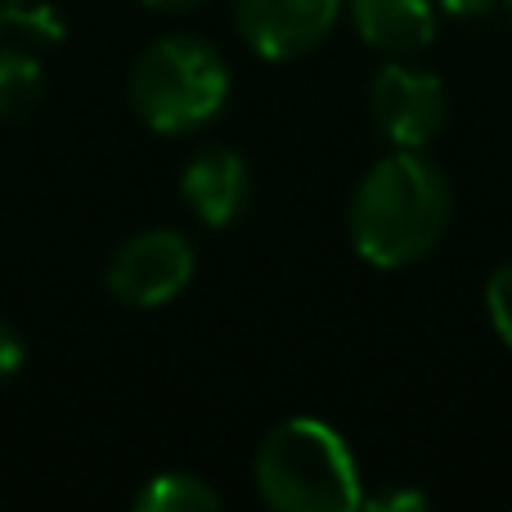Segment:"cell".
Segmentation results:
<instances>
[{
    "label": "cell",
    "instance_id": "6da1fadb",
    "mask_svg": "<svg viewBox=\"0 0 512 512\" xmlns=\"http://www.w3.org/2000/svg\"><path fill=\"white\" fill-rule=\"evenodd\" d=\"M450 225V180L423 149H391L360 176L346 207V234L373 270L418 265Z\"/></svg>",
    "mask_w": 512,
    "mask_h": 512
},
{
    "label": "cell",
    "instance_id": "7a4b0ae2",
    "mask_svg": "<svg viewBox=\"0 0 512 512\" xmlns=\"http://www.w3.org/2000/svg\"><path fill=\"white\" fill-rule=\"evenodd\" d=\"M252 477L279 512H355L364 504L360 463L324 418H283L256 450Z\"/></svg>",
    "mask_w": 512,
    "mask_h": 512
},
{
    "label": "cell",
    "instance_id": "3957f363",
    "mask_svg": "<svg viewBox=\"0 0 512 512\" xmlns=\"http://www.w3.org/2000/svg\"><path fill=\"white\" fill-rule=\"evenodd\" d=\"M230 99V63L207 36H162L131 68V108L158 135L207 126Z\"/></svg>",
    "mask_w": 512,
    "mask_h": 512
},
{
    "label": "cell",
    "instance_id": "277c9868",
    "mask_svg": "<svg viewBox=\"0 0 512 512\" xmlns=\"http://www.w3.org/2000/svg\"><path fill=\"white\" fill-rule=\"evenodd\" d=\"M369 113L391 149H432L445 131L450 99L441 77L414 68L409 59H387L369 86Z\"/></svg>",
    "mask_w": 512,
    "mask_h": 512
},
{
    "label": "cell",
    "instance_id": "5b68a950",
    "mask_svg": "<svg viewBox=\"0 0 512 512\" xmlns=\"http://www.w3.org/2000/svg\"><path fill=\"white\" fill-rule=\"evenodd\" d=\"M194 265V243L180 230H140L108 261V292L135 310L167 306L189 288Z\"/></svg>",
    "mask_w": 512,
    "mask_h": 512
},
{
    "label": "cell",
    "instance_id": "8992f818",
    "mask_svg": "<svg viewBox=\"0 0 512 512\" xmlns=\"http://www.w3.org/2000/svg\"><path fill=\"white\" fill-rule=\"evenodd\" d=\"M346 0H239L234 23L252 54L270 63H288L319 50L337 27Z\"/></svg>",
    "mask_w": 512,
    "mask_h": 512
},
{
    "label": "cell",
    "instance_id": "52a82bcc",
    "mask_svg": "<svg viewBox=\"0 0 512 512\" xmlns=\"http://www.w3.org/2000/svg\"><path fill=\"white\" fill-rule=\"evenodd\" d=\"M180 194L185 207L212 230H225L243 216L252 198V171L243 162V153L225 149V144H207L180 171Z\"/></svg>",
    "mask_w": 512,
    "mask_h": 512
},
{
    "label": "cell",
    "instance_id": "ba28073f",
    "mask_svg": "<svg viewBox=\"0 0 512 512\" xmlns=\"http://www.w3.org/2000/svg\"><path fill=\"white\" fill-rule=\"evenodd\" d=\"M355 36L387 59H414L436 41V0H346Z\"/></svg>",
    "mask_w": 512,
    "mask_h": 512
},
{
    "label": "cell",
    "instance_id": "9c48e42d",
    "mask_svg": "<svg viewBox=\"0 0 512 512\" xmlns=\"http://www.w3.org/2000/svg\"><path fill=\"white\" fill-rule=\"evenodd\" d=\"M221 495L194 472H158L135 495V512H216Z\"/></svg>",
    "mask_w": 512,
    "mask_h": 512
},
{
    "label": "cell",
    "instance_id": "30bf717a",
    "mask_svg": "<svg viewBox=\"0 0 512 512\" xmlns=\"http://www.w3.org/2000/svg\"><path fill=\"white\" fill-rule=\"evenodd\" d=\"M45 68L32 50H0V122H18L41 104Z\"/></svg>",
    "mask_w": 512,
    "mask_h": 512
},
{
    "label": "cell",
    "instance_id": "8fae6325",
    "mask_svg": "<svg viewBox=\"0 0 512 512\" xmlns=\"http://www.w3.org/2000/svg\"><path fill=\"white\" fill-rule=\"evenodd\" d=\"M486 315L495 324L499 342L512 346V261L495 265V274L486 279Z\"/></svg>",
    "mask_w": 512,
    "mask_h": 512
},
{
    "label": "cell",
    "instance_id": "7c38bea8",
    "mask_svg": "<svg viewBox=\"0 0 512 512\" xmlns=\"http://www.w3.org/2000/svg\"><path fill=\"white\" fill-rule=\"evenodd\" d=\"M432 499L423 495V490H409V486H391V490H382V495H369L364 499V508H373V512H423Z\"/></svg>",
    "mask_w": 512,
    "mask_h": 512
},
{
    "label": "cell",
    "instance_id": "4fadbf2b",
    "mask_svg": "<svg viewBox=\"0 0 512 512\" xmlns=\"http://www.w3.org/2000/svg\"><path fill=\"white\" fill-rule=\"evenodd\" d=\"M23 360H27V346H23V337H18V328L9 324V319H0V382L14 378V373L23 369Z\"/></svg>",
    "mask_w": 512,
    "mask_h": 512
},
{
    "label": "cell",
    "instance_id": "5bb4252c",
    "mask_svg": "<svg viewBox=\"0 0 512 512\" xmlns=\"http://www.w3.org/2000/svg\"><path fill=\"white\" fill-rule=\"evenodd\" d=\"M499 5H508V0H436V9H445L450 18H481L495 14Z\"/></svg>",
    "mask_w": 512,
    "mask_h": 512
},
{
    "label": "cell",
    "instance_id": "9a60e30c",
    "mask_svg": "<svg viewBox=\"0 0 512 512\" xmlns=\"http://www.w3.org/2000/svg\"><path fill=\"white\" fill-rule=\"evenodd\" d=\"M27 14V0H0V32H9V27H18Z\"/></svg>",
    "mask_w": 512,
    "mask_h": 512
},
{
    "label": "cell",
    "instance_id": "2e32d148",
    "mask_svg": "<svg viewBox=\"0 0 512 512\" xmlns=\"http://www.w3.org/2000/svg\"><path fill=\"white\" fill-rule=\"evenodd\" d=\"M144 5L162 9V14H185V9H198V5H207V0H144Z\"/></svg>",
    "mask_w": 512,
    "mask_h": 512
},
{
    "label": "cell",
    "instance_id": "e0dca14e",
    "mask_svg": "<svg viewBox=\"0 0 512 512\" xmlns=\"http://www.w3.org/2000/svg\"><path fill=\"white\" fill-rule=\"evenodd\" d=\"M508 9H512V0H508Z\"/></svg>",
    "mask_w": 512,
    "mask_h": 512
}]
</instances>
